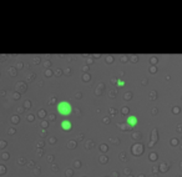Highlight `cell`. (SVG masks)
Returning <instances> with one entry per match:
<instances>
[{
  "instance_id": "6da1fadb",
  "label": "cell",
  "mask_w": 182,
  "mask_h": 177,
  "mask_svg": "<svg viewBox=\"0 0 182 177\" xmlns=\"http://www.w3.org/2000/svg\"><path fill=\"white\" fill-rule=\"evenodd\" d=\"M56 111L61 116H70L72 112V106L69 101H59L56 105Z\"/></svg>"
},
{
  "instance_id": "7a4b0ae2",
  "label": "cell",
  "mask_w": 182,
  "mask_h": 177,
  "mask_svg": "<svg viewBox=\"0 0 182 177\" xmlns=\"http://www.w3.org/2000/svg\"><path fill=\"white\" fill-rule=\"evenodd\" d=\"M126 124L131 126V127H135L137 125V117L134 116V115H130V116H127V119H126Z\"/></svg>"
},
{
  "instance_id": "3957f363",
  "label": "cell",
  "mask_w": 182,
  "mask_h": 177,
  "mask_svg": "<svg viewBox=\"0 0 182 177\" xmlns=\"http://www.w3.org/2000/svg\"><path fill=\"white\" fill-rule=\"evenodd\" d=\"M61 129L64 131H70L72 129V124L69 120H64V121H61Z\"/></svg>"
},
{
  "instance_id": "277c9868",
  "label": "cell",
  "mask_w": 182,
  "mask_h": 177,
  "mask_svg": "<svg viewBox=\"0 0 182 177\" xmlns=\"http://www.w3.org/2000/svg\"><path fill=\"white\" fill-rule=\"evenodd\" d=\"M117 84H119V86H122V85H124V81H121V80H119V81H117Z\"/></svg>"
}]
</instances>
